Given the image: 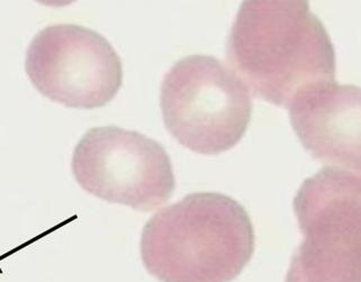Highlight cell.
<instances>
[{"mask_svg": "<svg viewBox=\"0 0 361 282\" xmlns=\"http://www.w3.org/2000/svg\"><path fill=\"white\" fill-rule=\"evenodd\" d=\"M73 172L86 192L140 211L167 204L176 189L173 164L162 145L118 127L87 131L73 151Z\"/></svg>", "mask_w": 361, "mask_h": 282, "instance_id": "obj_4", "label": "cell"}, {"mask_svg": "<svg viewBox=\"0 0 361 282\" xmlns=\"http://www.w3.org/2000/svg\"><path fill=\"white\" fill-rule=\"evenodd\" d=\"M288 109L294 131L315 160L360 173L361 90L358 86L323 81L295 96Z\"/></svg>", "mask_w": 361, "mask_h": 282, "instance_id": "obj_6", "label": "cell"}, {"mask_svg": "<svg viewBox=\"0 0 361 282\" xmlns=\"http://www.w3.org/2000/svg\"><path fill=\"white\" fill-rule=\"evenodd\" d=\"M255 242L239 202L221 193H192L147 221L141 257L159 281L230 282L250 262Z\"/></svg>", "mask_w": 361, "mask_h": 282, "instance_id": "obj_2", "label": "cell"}, {"mask_svg": "<svg viewBox=\"0 0 361 282\" xmlns=\"http://www.w3.org/2000/svg\"><path fill=\"white\" fill-rule=\"evenodd\" d=\"M25 67L43 96L75 109L105 107L123 83L122 61L111 43L73 24L39 31L28 48Z\"/></svg>", "mask_w": 361, "mask_h": 282, "instance_id": "obj_5", "label": "cell"}, {"mask_svg": "<svg viewBox=\"0 0 361 282\" xmlns=\"http://www.w3.org/2000/svg\"><path fill=\"white\" fill-rule=\"evenodd\" d=\"M293 257L286 282H361V235L312 228Z\"/></svg>", "mask_w": 361, "mask_h": 282, "instance_id": "obj_7", "label": "cell"}, {"mask_svg": "<svg viewBox=\"0 0 361 282\" xmlns=\"http://www.w3.org/2000/svg\"><path fill=\"white\" fill-rule=\"evenodd\" d=\"M168 131L202 155L233 148L251 120L250 93L239 76L212 56L194 54L173 64L160 94Z\"/></svg>", "mask_w": 361, "mask_h": 282, "instance_id": "obj_3", "label": "cell"}, {"mask_svg": "<svg viewBox=\"0 0 361 282\" xmlns=\"http://www.w3.org/2000/svg\"><path fill=\"white\" fill-rule=\"evenodd\" d=\"M226 57L255 96L287 109L300 92L336 81L334 45L309 1H243Z\"/></svg>", "mask_w": 361, "mask_h": 282, "instance_id": "obj_1", "label": "cell"}]
</instances>
